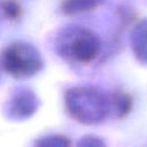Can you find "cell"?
I'll return each mask as SVG.
<instances>
[{"label":"cell","instance_id":"1","mask_svg":"<svg viewBox=\"0 0 147 147\" xmlns=\"http://www.w3.org/2000/svg\"><path fill=\"white\" fill-rule=\"evenodd\" d=\"M30 51L26 47L22 46H11L8 47L3 54V65L8 72L15 76H26L38 70V61L36 54H29Z\"/></svg>","mask_w":147,"mask_h":147},{"label":"cell","instance_id":"2","mask_svg":"<svg viewBox=\"0 0 147 147\" xmlns=\"http://www.w3.org/2000/svg\"><path fill=\"white\" fill-rule=\"evenodd\" d=\"M72 56L82 62H88L93 60L99 51V42L95 37L90 33H82L70 47Z\"/></svg>","mask_w":147,"mask_h":147},{"label":"cell","instance_id":"3","mask_svg":"<svg viewBox=\"0 0 147 147\" xmlns=\"http://www.w3.org/2000/svg\"><path fill=\"white\" fill-rule=\"evenodd\" d=\"M114 107L118 117L126 116L132 108V99L124 92H118L114 95Z\"/></svg>","mask_w":147,"mask_h":147},{"label":"cell","instance_id":"4","mask_svg":"<svg viewBox=\"0 0 147 147\" xmlns=\"http://www.w3.org/2000/svg\"><path fill=\"white\" fill-rule=\"evenodd\" d=\"M134 47L138 56H140L142 60H147V25H141L139 29V34L136 37Z\"/></svg>","mask_w":147,"mask_h":147},{"label":"cell","instance_id":"5","mask_svg":"<svg viewBox=\"0 0 147 147\" xmlns=\"http://www.w3.org/2000/svg\"><path fill=\"white\" fill-rule=\"evenodd\" d=\"M99 0H68L65 2L64 10H71L74 13L79 10H86L88 8H93Z\"/></svg>","mask_w":147,"mask_h":147},{"label":"cell","instance_id":"6","mask_svg":"<svg viewBox=\"0 0 147 147\" xmlns=\"http://www.w3.org/2000/svg\"><path fill=\"white\" fill-rule=\"evenodd\" d=\"M70 141L65 137H60V136H53V137H47L44 138L42 140L38 141L36 147H69Z\"/></svg>","mask_w":147,"mask_h":147},{"label":"cell","instance_id":"7","mask_svg":"<svg viewBox=\"0 0 147 147\" xmlns=\"http://www.w3.org/2000/svg\"><path fill=\"white\" fill-rule=\"evenodd\" d=\"M78 147H106V145L96 137H85L79 141Z\"/></svg>","mask_w":147,"mask_h":147},{"label":"cell","instance_id":"8","mask_svg":"<svg viewBox=\"0 0 147 147\" xmlns=\"http://www.w3.org/2000/svg\"><path fill=\"white\" fill-rule=\"evenodd\" d=\"M5 10L8 13V16H11V17L16 16L18 14V11H20L18 7L13 2H7V6H5Z\"/></svg>","mask_w":147,"mask_h":147}]
</instances>
